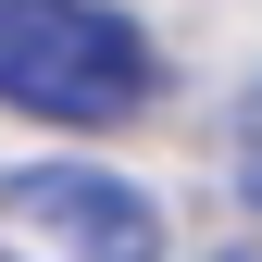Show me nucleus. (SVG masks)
Returning a JSON list of instances; mask_svg holds the SVG:
<instances>
[{
  "label": "nucleus",
  "instance_id": "nucleus-3",
  "mask_svg": "<svg viewBox=\"0 0 262 262\" xmlns=\"http://www.w3.org/2000/svg\"><path fill=\"white\" fill-rule=\"evenodd\" d=\"M225 162H237V200L262 212V88L237 100V125H225Z\"/></svg>",
  "mask_w": 262,
  "mask_h": 262
},
{
  "label": "nucleus",
  "instance_id": "nucleus-2",
  "mask_svg": "<svg viewBox=\"0 0 262 262\" xmlns=\"http://www.w3.org/2000/svg\"><path fill=\"white\" fill-rule=\"evenodd\" d=\"M0 225L50 262H162V200L113 162H25L0 175Z\"/></svg>",
  "mask_w": 262,
  "mask_h": 262
},
{
  "label": "nucleus",
  "instance_id": "nucleus-1",
  "mask_svg": "<svg viewBox=\"0 0 262 262\" xmlns=\"http://www.w3.org/2000/svg\"><path fill=\"white\" fill-rule=\"evenodd\" d=\"M150 38L113 0H0V100L38 125H125L150 100Z\"/></svg>",
  "mask_w": 262,
  "mask_h": 262
}]
</instances>
